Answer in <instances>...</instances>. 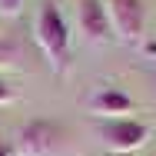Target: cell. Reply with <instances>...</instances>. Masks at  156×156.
Masks as SVG:
<instances>
[{
  "instance_id": "4",
  "label": "cell",
  "mask_w": 156,
  "mask_h": 156,
  "mask_svg": "<svg viewBox=\"0 0 156 156\" xmlns=\"http://www.w3.org/2000/svg\"><path fill=\"white\" fill-rule=\"evenodd\" d=\"M113 33L123 43H136L146 30V3L143 0H103Z\"/></svg>"
},
{
  "instance_id": "2",
  "label": "cell",
  "mask_w": 156,
  "mask_h": 156,
  "mask_svg": "<svg viewBox=\"0 0 156 156\" xmlns=\"http://www.w3.org/2000/svg\"><path fill=\"white\" fill-rule=\"evenodd\" d=\"M17 153L20 156H66V129L53 120H30L17 133Z\"/></svg>"
},
{
  "instance_id": "9",
  "label": "cell",
  "mask_w": 156,
  "mask_h": 156,
  "mask_svg": "<svg viewBox=\"0 0 156 156\" xmlns=\"http://www.w3.org/2000/svg\"><path fill=\"white\" fill-rule=\"evenodd\" d=\"M13 100H17V90H13V87H10V83L0 76V106H10Z\"/></svg>"
},
{
  "instance_id": "10",
  "label": "cell",
  "mask_w": 156,
  "mask_h": 156,
  "mask_svg": "<svg viewBox=\"0 0 156 156\" xmlns=\"http://www.w3.org/2000/svg\"><path fill=\"white\" fill-rule=\"evenodd\" d=\"M0 156H13V150H10V146H3V143H0Z\"/></svg>"
},
{
  "instance_id": "7",
  "label": "cell",
  "mask_w": 156,
  "mask_h": 156,
  "mask_svg": "<svg viewBox=\"0 0 156 156\" xmlns=\"http://www.w3.org/2000/svg\"><path fill=\"white\" fill-rule=\"evenodd\" d=\"M17 63H20V47L13 40H0V70L17 66Z\"/></svg>"
},
{
  "instance_id": "11",
  "label": "cell",
  "mask_w": 156,
  "mask_h": 156,
  "mask_svg": "<svg viewBox=\"0 0 156 156\" xmlns=\"http://www.w3.org/2000/svg\"><path fill=\"white\" fill-rule=\"evenodd\" d=\"M106 156H133V153H106Z\"/></svg>"
},
{
  "instance_id": "8",
  "label": "cell",
  "mask_w": 156,
  "mask_h": 156,
  "mask_svg": "<svg viewBox=\"0 0 156 156\" xmlns=\"http://www.w3.org/2000/svg\"><path fill=\"white\" fill-rule=\"evenodd\" d=\"M27 0H0V17H20Z\"/></svg>"
},
{
  "instance_id": "1",
  "label": "cell",
  "mask_w": 156,
  "mask_h": 156,
  "mask_svg": "<svg viewBox=\"0 0 156 156\" xmlns=\"http://www.w3.org/2000/svg\"><path fill=\"white\" fill-rule=\"evenodd\" d=\"M33 37H37V47L43 50L47 63L63 73L70 66V27L63 20V13L53 3H43L40 13H37V23H33Z\"/></svg>"
},
{
  "instance_id": "6",
  "label": "cell",
  "mask_w": 156,
  "mask_h": 156,
  "mask_svg": "<svg viewBox=\"0 0 156 156\" xmlns=\"http://www.w3.org/2000/svg\"><path fill=\"white\" fill-rule=\"evenodd\" d=\"M133 110H136V103L123 90H96L90 96V113L100 116V120H120V116L133 113Z\"/></svg>"
},
{
  "instance_id": "3",
  "label": "cell",
  "mask_w": 156,
  "mask_h": 156,
  "mask_svg": "<svg viewBox=\"0 0 156 156\" xmlns=\"http://www.w3.org/2000/svg\"><path fill=\"white\" fill-rule=\"evenodd\" d=\"M96 136L110 153H136L140 146L150 143V126L133 116H120V120H103L96 126Z\"/></svg>"
},
{
  "instance_id": "5",
  "label": "cell",
  "mask_w": 156,
  "mask_h": 156,
  "mask_svg": "<svg viewBox=\"0 0 156 156\" xmlns=\"http://www.w3.org/2000/svg\"><path fill=\"white\" fill-rule=\"evenodd\" d=\"M76 23H80L83 40H90V43L110 40V30H113L103 0H80V3H76Z\"/></svg>"
}]
</instances>
